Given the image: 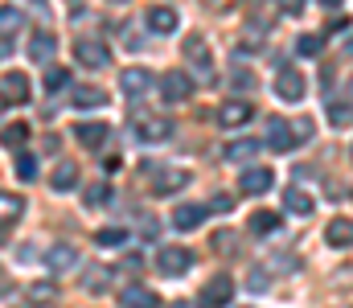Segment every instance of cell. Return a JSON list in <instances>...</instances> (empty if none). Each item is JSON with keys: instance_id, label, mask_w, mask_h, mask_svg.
<instances>
[{"instance_id": "6da1fadb", "label": "cell", "mask_w": 353, "mask_h": 308, "mask_svg": "<svg viewBox=\"0 0 353 308\" xmlns=\"http://www.w3.org/2000/svg\"><path fill=\"white\" fill-rule=\"evenodd\" d=\"M304 74L300 70H292V66H279V74H275V95L283 103H300L304 99Z\"/></svg>"}, {"instance_id": "7a4b0ae2", "label": "cell", "mask_w": 353, "mask_h": 308, "mask_svg": "<svg viewBox=\"0 0 353 308\" xmlns=\"http://www.w3.org/2000/svg\"><path fill=\"white\" fill-rule=\"evenodd\" d=\"M157 267L165 276H185L193 267V251H185V247H161L157 251Z\"/></svg>"}, {"instance_id": "3957f363", "label": "cell", "mask_w": 353, "mask_h": 308, "mask_svg": "<svg viewBox=\"0 0 353 308\" xmlns=\"http://www.w3.org/2000/svg\"><path fill=\"white\" fill-rule=\"evenodd\" d=\"M234 296V280L230 276H214L205 288H201V308H226Z\"/></svg>"}, {"instance_id": "277c9868", "label": "cell", "mask_w": 353, "mask_h": 308, "mask_svg": "<svg viewBox=\"0 0 353 308\" xmlns=\"http://www.w3.org/2000/svg\"><path fill=\"white\" fill-rule=\"evenodd\" d=\"M74 54H79V62H83L87 70H103V66H111V54H107V45H103V41H94V37H79Z\"/></svg>"}, {"instance_id": "5b68a950", "label": "cell", "mask_w": 353, "mask_h": 308, "mask_svg": "<svg viewBox=\"0 0 353 308\" xmlns=\"http://www.w3.org/2000/svg\"><path fill=\"white\" fill-rule=\"evenodd\" d=\"M247 119H255V107L247 99H230V103L218 107V123H222V127H243Z\"/></svg>"}, {"instance_id": "8992f818", "label": "cell", "mask_w": 353, "mask_h": 308, "mask_svg": "<svg viewBox=\"0 0 353 308\" xmlns=\"http://www.w3.org/2000/svg\"><path fill=\"white\" fill-rule=\"evenodd\" d=\"M185 58H189V66H193L197 74H210V70H214V62H210V45H205L201 33L185 37Z\"/></svg>"}, {"instance_id": "52a82bcc", "label": "cell", "mask_w": 353, "mask_h": 308, "mask_svg": "<svg viewBox=\"0 0 353 308\" xmlns=\"http://www.w3.org/2000/svg\"><path fill=\"white\" fill-rule=\"evenodd\" d=\"M176 132V123L169 115H152V119H140V127H136V136L140 140H148V144H157V140H169Z\"/></svg>"}, {"instance_id": "ba28073f", "label": "cell", "mask_w": 353, "mask_h": 308, "mask_svg": "<svg viewBox=\"0 0 353 308\" xmlns=\"http://www.w3.org/2000/svg\"><path fill=\"white\" fill-rule=\"evenodd\" d=\"M148 87H152V74H148L144 66H128V70H119V91H123V95L136 99V95H144Z\"/></svg>"}, {"instance_id": "9c48e42d", "label": "cell", "mask_w": 353, "mask_h": 308, "mask_svg": "<svg viewBox=\"0 0 353 308\" xmlns=\"http://www.w3.org/2000/svg\"><path fill=\"white\" fill-rule=\"evenodd\" d=\"M181 185H189V173H185V169H161V173L152 177V194H157V198H173Z\"/></svg>"}, {"instance_id": "30bf717a", "label": "cell", "mask_w": 353, "mask_h": 308, "mask_svg": "<svg viewBox=\"0 0 353 308\" xmlns=\"http://www.w3.org/2000/svg\"><path fill=\"white\" fill-rule=\"evenodd\" d=\"M119 305L123 308H161V296L152 288H144V284H128L119 292Z\"/></svg>"}, {"instance_id": "8fae6325", "label": "cell", "mask_w": 353, "mask_h": 308, "mask_svg": "<svg viewBox=\"0 0 353 308\" xmlns=\"http://www.w3.org/2000/svg\"><path fill=\"white\" fill-rule=\"evenodd\" d=\"M189 91H193V83H189V74H181V70H169V74L161 79V95L169 103H185Z\"/></svg>"}, {"instance_id": "7c38bea8", "label": "cell", "mask_w": 353, "mask_h": 308, "mask_svg": "<svg viewBox=\"0 0 353 308\" xmlns=\"http://www.w3.org/2000/svg\"><path fill=\"white\" fill-rule=\"evenodd\" d=\"M296 144V136H292V123L288 119H267V148H275V152H288Z\"/></svg>"}, {"instance_id": "4fadbf2b", "label": "cell", "mask_w": 353, "mask_h": 308, "mask_svg": "<svg viewBox=\"0 0 353 308\" xmlns=\"http://www.w3.org/2000/svg\"><path fill=\"white\" fill-rule=\"evenodd\" d=\"M74 136H79V144H83V148L94 152V148H103V144H107L111 127H107V123H99V119H90V123H79V127H74Z\"/></svg>"}, {"instance_id": "5bb4252c", "label": "cell", "mask_w": 353, "mask_h": 308, "mask_svg": "<svg viewBox=\"0 0 353 308\" xmlns=\"http://www.w3.org/2000/svg\"><path fill=\"white\" fill-rule=\"evenodd\" d=\"M0 99H4V103H25V99H29V79H25V74H17V70H12V74H4V79H0Z\"/></svg>"}, {"instance_id": "9a60e30c", "label": "cell", "mask_w": 353, "mask_h": 308, "mask_svg": "<svg viewBox=\"0 0 353 308\" xmlns=\"http://www.w3.org/2000/svg\"><path fill=\"white\" fill-rule=\"evenodd\" d=\"M239 185H243V194H267V189L275 185V173L263 169V165H255V169H247V173H243V181H239Z\"/></svg>"}, {"instance_id": "2e32d148", "label": "cell", "mask_w": 353, "mask_h": 308, "mask_svg": "<svg viewBox=\"0 0 353 308\" xmlns=\"http://www.w3.org/2000/svg\"><path fill=\"white\" fill-rule=\"evenodd\" d=\"M325 243L329 247H353V218H333L325 226Z\"/></svg>"}, {"instance_id": "e0dca14e", "label": "cell", "mask_w": 353, "mask_h": 308, "mask_svg": "<svg viewBox=\"0 0 353 308\" xmlns=\"http://www.w3.org/2000/svg\"><path fill=\"white\" fill-rule=\"evenodd\" d=\"M144 21H148V29H152V33H173V29H176V12L169 8V4L148 8V17H144Z\"/></svg>"}, {"instance_id": "ac0fdd59", "label": "cell", "mask_w": 353, "mask_h": 308, "mask_svg": "<svg viewBox=\"0 0 353 308\" xmlns=\"http://www.w3.org/2000/svg\"><path fill=\"white\" fill-rule=\"evenodd\" d=\"M283 209H288V214H300V218H304V214H312V209H316V202H312V198H308L304 189H296V185H292V189H283Z\"/></svg>"}, {"instance_id": "d6986e66", "label": "cell", "mask_w": 353, "mask_h": 308, "mask_svg": "<svg viewBox=\"0 0 353 308\" xmlns=\"http://www.w3.org/2000/svg\"><path fill=\"white\" fill-rule=\"evenodd\" d=\"M201 218H205V205H176L173 226H176V230H197V226H201Z\"/></svg>"}, {"instance_id": "ffe728a7", "label": "cell", "mask_w": 353, "mask_h": 308, "mask_svg": "<svg viewBox=\"0 0 353 308\" xmlns=\"http://www.w3.org/2000/svg\"><path fill=\"white\" fill-rule=\"evenodd\" d=\"M54 50H58L54 33H33V41H29V58H33V62H50Z\"/></svg>"}, {"instance_id": "44dd1931", "label": "cell", "mask_w": 353, "mask_h": 308, "mask_svg": "<svg viewBox=\"0 0 353 308\" xmlns=\"http://www.w3.org/2000/svg\"><path fill=\"white\" fill-rule=\"evenodd\" d=\"M255 152H259V144H255V140H230V144L222 148V156H226V161H234V165H239V161H251Z\"/></svg>"}, {"instance_id": "7402d4cb", "label": "cell", "mask_w": 353, "mask_h": 308, "mask_svg": "<svg viewBox=\"0 0 353 308\" xmlns=\"http://www.w3.org/2000/svg\"><path fill=\"white\" fill-rule=\"evenodd\" d=\"M46 263H50L54 271H70V267L79 263V251H74V247H54V251L46 255Z\"/></svg>"}, {"instance_id": "603a6c76", "label": "cell", "mask_w": 353, "mask_h": 308, "mask_svg": "<svg viewBox=\"0 0 353 308\" xmlns=\"http://www.w3.org/2000/svg\"><path fill=\"white\" fill-rule=\"evenodd\" d=\"M74 181H79V165L62 161V165L54 169V189H58V194H66V189H74Z\"/></svg>"}, {"instance_id": "cb8c5ba5", "label": "cell", "mask_w": 353, "mask_h": 308, "mask_svg": "<svg viewBox=\"0 0 353 308\" xmlns=\"http://www.w3.org/2000/svg\"><path fill=\"white\" fill-rule=\"evenodd\" d=\"M25 214V202L17 198V194H0V226H8V222H17Z\"/></svg>"}, {"instance_id": "d4e9b609", "label": "cell", "mask_w": 353, "mask_h": 308, "mask_svg": "<svg viewBox=\"0 0 353 308\" xmlns=\"http://www.w3.org/2000/svg\"><path fill=\"white\" fill-rule=\"evenodd\" d=\"M25 296H29L33 305H54V300H58V284H29Z\"/></svg>"}, {"instance_id": "484cf974", "label": "cell", "mask_w": 353, "mask_h": 308, "mask_svg": "<svg viewBox=\"0 0 353 308\" xmlns=\"http://www.w3.org/2000/svg\"><path fill=\"white\" fill-rule=\"evenodd\" d=\"M25 140H29V127H25V123H8V127L0 132V144H4V148H21Z\"/></svg>"}, {"instance_id": "4316f807", "label": "cell", "mask_w": 353, "mask_h": 308, "mask_svg": "<svg viewBox=\"0 0 353 308\" xmlns=\"http://www.w3.org/2000/svg\"><path fill=\"white\" fill-rule=\"evenodd\" d=\"M279 226V214H271V209H259V214H251V230L255 234H271Z\"/></svg>"}, {"instance_id": "83f0119b", "label": "cell", "mask_w": 353, "mask_h": 308, "mask_svg": "<svg viewBox=\"0 0 353 308\" xmlns=\"http://www.w3.org/2000/svg\"><path fill=\"white\" fill-rule=\"evenodd\" d=\"M321 50H325V37H316V33H304L296 41V54H304V58H316Z\"/></svg>"}, {"instance_id": "f1b7e54d", "label": "cell", "mask_w": 353, "mask_h": 308, "mask_svg": "<svg viewBox=\"0 0 353 308\" xmlns=\"http://www.w3.org/2000/svg\"><path fill=\"white\" fill-rule=\"evenodd\" d=\"M21 21H25V17H21L17 8H0V37H12V33L21 29Z\"/></svg>"}, {"instance_id": "f546056e", "label": "cell", "mask_w": 353, "mask_h": 308, "mask_svg": "<svg viewBox=\"0 0 353 308\" xmlns=\"http://www.w3.org/2000/svg\"><path fill=\"white\" fill-rule=\"evenodd\" d=\"M74 107H83V111H87V107H107V95H103V91H87V87H83V91H74Z\"/></svg>"}, {"instance_id": "4dcf8cb0", "label": "cell", "mask_w": 353, "mask_h": 308, "mask_svg": "<svg viewBox=\"0 0 353 308\" xmlns=\"http://www.w3.org/2000/svg\"><path fill=\"white\" fill-rule=\"evenodd\" d=\"M66 83H70V70H62V66H50V70H46V91H50V95L62 91Z\"/></svg>"}, {"instance_id": "1f68e13d", "label": "cell", "mask_w": 353, "mask_h": 308, "mask_svg": "<svg viewBox=\"0 0 353 308\" xmlns=\"http://www.w3.org/2000/svg\"><path fill=\"white\" fill-rule=\"evenodd\" d=\"M94 238H99L103 247H123V243H128V230H123V226H107V230H99Z\"/></svg>"}, {"instance_id": "d6a6232c", "label": "cell", "mask_w": 353, "mask_h": 308, "mask_svg": "<svg viewBox=\"0 0 353 308\" xmlns=\"http://www.w3.org/2000/svg\"><path fill=\"white\" fill-rule=\"evenodd\" d=\"M350 119H353V107H350V103H329V123L345 127Z\"/></svg>"}, {"instance_id": "836d02e7", "label": "cell", "mask_w": 353, "mask_h": 308, "mask_svg": "<svg viewBox=\"0 0 353 308\" xmlns=\"http://www.w3.org/2000/svg\"><path fill=\"white\" fill-rule=\"evenodd\" d=\"M12 169H17V177H25V181L37 177V161H33L29 152H17V165H12Z\"/></svg>"}, {"instance_id": "e575fe53", "label": "cell", "mask_w": 353, "mask_h": 308, "mask_svg": "<svg viewBox=\"0 0 353 308\" xmlns=\"http://www.w3.org/2000/svg\"><path fill=\"white\" fill-rule=\"evenodd\" d=\"M234 243H239V238H234V234H230V230H218V234H214V251H218V247H222V251H226V255H234Z\"/></svg>"}, {"instance_id": "d590c367", "label": "cell", "mask_w": 353, "mask_h": 308, "mask_svg": "<svg viewBox=\"0 0 353 308\" xmlns=\"http://www.w3.org/2000/svg\"><path fill=\"white\" fill-rule=\"evenodd\" d=\"M292 136H296V144L308 140V136H312V123H308V119H292Z\"/></svg>"}, {"instance_id": "8d00e7d4", "label": "cell", "mask_w": 353, "mask_h": 308, "mask_svg": "<svg viewBox=\"0 0 353 308\" xmlns=\"http://www.w3.org/2000/svg\"><path fill=\"white\" fill-rule=\"evenodd\" d=\"M107 198H111V189H107V185H90V189H87V202L90 205H103Z\"/></svg>"}, {"instance_id": "74e56055", "label": "cell", "mask_w": 353, "mask_h": 308, "mask_svg": "<svg viewBox=\"0 0 353 308\" xmlns=\"http://www.w3.org/2000/svg\"><path fill=\"white\" fill-rule=\"evenodd\" d=\"M230 205H234V198H230V194H214V198H210V209H218V214H226Z\"/></svg>"}, {"instance_id": "f35d334b", "label": "cell", "mask_w": 353, "mask_h": 308, "mask_svg": "<svg viewBox=\"0 0 353 308\" xmlns=\"http://www.w3.org/2000/svg\"><path fill=\"white\" fill-rule=\"evenodd\" d=\"M279 8H283L288 17H300V12H304V0H279Z\"/></svg>"}, {"instance_id": "ab89813d", "label": "cell", "mask_w": 353, "mask_h": 308, "mask_svg": "<svg viewBox=\"0 0 353 308\" xmlns=\"http://www.w3.org/2000/svg\"><path fill=\"white\" fill-rule=\"evenodd\" d=\"M251 288H259V292L267 288V276H263V271H255V276H251Z\"/></svg>"}, {"instance_id": "60d3db41", "label": "cell", "mask_w": 353, "mask_h": 308, "mask_svg": "<svg viewBox=\"0 0 353 308\" xmlns=\"http://www.w3.org/2000/svg\"><path fill=\"white\" fill-rule=\"evenodd\" d=\"M321 4H325V8H341V0H321Z\"/></svg>"}, {"instance_id": "b9f144b4", "label": "cell", "mask_w": 353, "mask_h": 308, "mask_svg": "<svg viewBox=\"0 0 353 308\" xmlns=\"http://www.w3.org/2000/svg\"><path fill=\"white\" fill-rule=\"evenodd\" d=\"M210 4H230V0H210Z\"/></svg>"}, {"instance_id": "7bdbcfd3", "label": "cell", "mask_w": 353, "mask_h": 308, "mask_svg": "<svg viewBox=\"0 0 353 308\" xmlns=\"http://www.w3.org/2000/svg\"><path fill=\"white\" fill-rule=\"evenodd\" d=\"M173 308H193V305H173Z\"/></svg>"}, {"instance_id": "ee69618b", "label": "cell", "mask_w": 353, "mask_h": 308, "mask_svg": "<svg viewBox=\"0 0 353 308\" xmlns=\"http://www.w3.org/2000/svg\"><path fill=\"white\" fill-rule=\"evenodd\" d=\"M350 95H353V79H350Z\"/></svg>"}, {"instance_id": "f6af8a7d", "label": "cell", "mask_w": 353, "mask_h": 308, "mask_svg": "<svg viewBox=\"0 0 353 308\" xmlns=\"http://www.w3.org/2000/svg\"><path fill=\"white\" fill-rule=\"evenodd\" d=\"M350 54H353V41H350Z\"/></svg>"}, {"instance_id": "bcb514c9", "label": "cell", "mask_w": 353, "mask_h": 308, "mask_svg": "<svg viewBox=\"0 0 353 308\" xmlns=\"http://www.w3.org/2000/svg\"><path fill=\"white\" fill-rule=\"evenodd\" d=\"M0 103H4V99H0Z\"/></svg>"}]
</instances>
